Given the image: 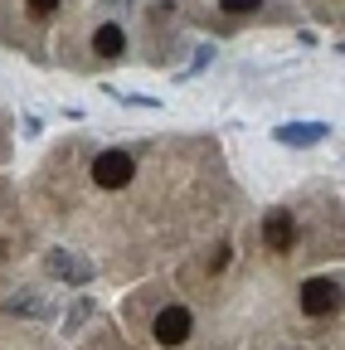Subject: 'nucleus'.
<instances>
[{
    "label": "nucleus",
    "instance_id": "4",
    "mask_svg": "<svg viewBox=\"0 0 345 350\" xmlns=\"http://www.w3.org/2000/svg\"><path fill=\"white\" fill-rule=\"evenodd\" d=\"M44 268L59 278V282H73V287H83V282H93V262H83V258H73L68 248H54L49 258H44Z\"/></svg>",
    "mask_w": 345,
    "mask_h": 350
},
{
    "label": "nucleus",
    "instance_id": "7",
    "mask_svg": "<svg viewBox=\"0 0 345 350\" xmlns=\"http://www.w3.org/2000/svg\"><path fill=\"white\" fill-rule=\"evenodd\" d=\"M321 137H331L326 122H287V126H277V142L282 146H316Z\"/></svg>",
    "mask_w": 345,
    "mask_h": 350
},
{
    "label": "nucleus",
    "instance_id": "13",
    "mask_svg": "<svg viewBox=\"0 0 345 350\" xmlns=\"http://www.w3.org/2000/svg\"><path fill=\"white\" fill-rule=\"evenodd\" d=\"M112 5H122V0H112Z\"/></svg>",
    "mask_w": 345,
    "mask_h": 350
},
{
    "label": "nucleus",
    "instance_id": "6",
    "mask_svg": "<svg viewBox=\"0 0 345 350\" xmlns=\"http://www.w3.org/2000/svg\"><path fill=\"white\" fill-rule=\"evenodd\" d=\"M93 54H98V59H122V54H126V29H122L117 20H107V25L93 29Z\"/></svg>",
    "mask_w": 345,
    "mask_h": 350
},
{
    "label": "nucleus",
    "instance_id": "9",
    "mask_svg": "<svg viewBox=\"0 0 345 350\" xmlns=\"http://www.w3.org/2000/svg\"><path fill=\"white\" fill-rule=\"evenodd\" d=\"M219 10L224 15H258V10H263V0H219Z\"/></svg>",
    "mask_w": 345,
    "mask_h": 350
},
{
    "label": "nucleus",
    "instance_id": "2",
    "mask_svg": "<svg viewBox=\"0 0 345 350\" xmlns=\"http://www.w3.org/2000/svg\"><path fill=\"white\" fill-rule=\"evenodd\" d=\"M137 175V161H132V151H102L98 161H93V180L102 185V190H122L126 180Z\"/></svg>",
    "mask_w": 345,
    "mask_h": 350
},
{
    "label": "nucleus",
    "instance_id": "10",
    "mask_svg": "<svg viewBox=\"0 0 345 350\" xmlns=\"http://www.w3.org/2000/svg\"><path fill=\"white\" fill-rule=\"evenodd\" d=\"M25 10H29L34 20H44V15H54V10H59V0H25Z\"/></svg>",
    "mask_w": 345,
    "mask_h": 350
},
{
    "label": "nucleus",
    "instance_id": "12",
    "mask_svg": "<svg viewBox=\"0 0 345 350\" xmlns=\"http://www.w3.org/2000/svg\"><path fill=\"white\" fill-rule=\"evenodd\" d=\"M219 268H229V248H219V253L209 258V273H219Z\"/></svg>",
    "mask_w": 345,
    "mask_h": 350
},
{
    "label": "nucleus",
    "instance_id": "14",
    "mask_svg": "<svg viewBox=\"0 0 345 350\" xmlns=\"http://www.w3.org/2000/svg\"><path fill=\"white\" fill-rule=\"evenodd\" d=\"M340 49H345V44H340Z\"/></svg>",
    "mask_w": 345,
    "mask_h": 350
},
{
    "label": "nucleus",
    "instance_id": "5",
    "mask_svg": "<svg viewBox=\"0 0 345 350\" xmlns=\"http://www.w3.org/2000/svg\"><path fill=\"white\" fill-rule=\"evenodd\" d=\"M292 239H296L292 214H287V209H273V214L263 219V243H268L273 253H287V248H292Z\"/></svg>",
    "mask_w": 345,
    "mask_h": 350
},
{
    "label": "nucleus",
    "instance_id": "1",
    "mask_svg": "<svg viewBox=\"0 0 345 350\" xmlns=\"http://www.w3.org/2000/svg\"><path fill=\"white\" fill-rule=\"evenodd\" d=\"M340 301H345V292L335 278H312L301 287V312L307 317H331V312H340Z\"/></svg>",
    "mask_w": 345,
    "mask_h": 350
},
{
    "label": "nucleus",
    "instance_id": "11",
    "mask_svg": "<svg viewBox=\"0 0 345 350\" xmlns=\"http://www.w3.org/2000/svg\"><path fill=\"white\" fill-rule=\"evenodd\" d=\"M88 317H93V301H78L73 312H68V331H78V326L88 321Z\"/></svg>",
    "mask_w": 345,
    "mask_h": 350
},
{
    "label": "nucleus",
    "instance_id": "8",
    "mask_svg": "<svg viewBox=\"0 0 345 350\" xmlns=\"http://www.w3.org/2000/svg\"><path fill=\"white\" fill-rule=\"evenodd\" d=\"M5 312H10V317H49V306L39 301V297H10Z\"/></svg>",
    "mask_w": 345,
    "mask_h": 350
},
{
    "label": "nucleus",
    "instance_id": "3",
    "mask_svg": "<svg viewBox=\"0 0 345 350\" xmlns=\"http://www.w3.org/2000/svg\"><path fill=\"white\" fill-rule=\"evenodd\" d=\"M190 306H180V301H170V306H161V317H156V340L161 345H185V336H190Z\"/></svg>",
    "mask_w": 345,
    "mask_h": 350
}]
</instances>
